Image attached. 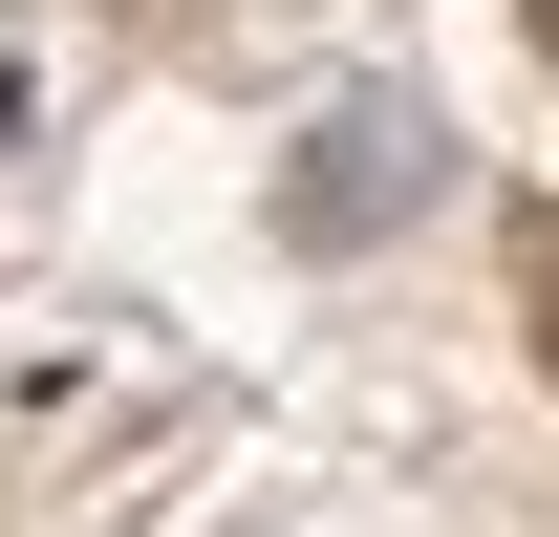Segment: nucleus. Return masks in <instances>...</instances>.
I'll list each match as a JSON object with an SVG mask.
<instances>
[{"label":"nucleus","instance_id":"f257e3e1","mask_svg":"<svg viewBox=\"0 0 559 537\" xmlns=\"http://www.w3.org/2000/svg\"><path fill=\"white\" fill-rule=\"evenodd\" d=\"M516 301H538V366H559V237H538V259H516Z\"/></svg>","mask_w":559,"mask_h":537},{"label":"nucleus","instance_id":"f03ea898","mask_svg":"<svg viewBox=\"0 0 559 537\" xmlns=\"http://www.w3.org/2000/svg\"><path fill=\"white\" fill-rule=\"evenodd\" d=\"M516 22H538V65H559V0H516Z\"/></svg>","mask_w":559,"mask_h":537}]
</instances>
